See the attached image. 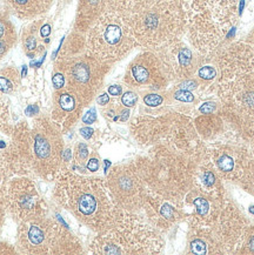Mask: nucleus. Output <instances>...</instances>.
<instances>
[{
	"instance_id": "f257e3e1",
	"label": "nucleus",
	"mask_w": 254,
	"mask_h": 255,
	"mask_svg": "<svg viewBox=\"0 0 254 255\" xmlns=\"http://www.w3.org/2000/svg\"><path fill=\"white\" fill-rule=\"evenodd\" d=\"M54 199L77 220L97 233L110 230L123 213L106 180L63 169L54 179Z\"/></svg>"
},
{
	"instance_id": "f03ea898",
	"label": "nucleus",
	"mask_w": 254,
	"mask_h": 255,
	"mask_svg": "<svg viewBox=\"0 0 254 255\" xmlns=\"http://www.w3.org/2000/svg\"><path fill=\"white\" fill-rule=\"evenodd\" d=\"M135 160L149 191L184 207L198 159L168 147L153 146L147 155Z\"/></svg>"
},
{
	"instance_id": "7ed1b4c3",
	"label": "nucleus",
	"mask_w": 254,
	"mask_h": 255,
	"mask_svg": "<svg viewBox=\"0 0 254 255\" xmlns=\"http://www.w3.org/2000/svg\"><path fill=\"white\" fill-rule=\"evenodd\" d=\"M129 19L136 44L155 51L180 40L185 31L180 0H142Z\"/></svg>"
},
{
	"instance_id": "20e7f679",
	"label": "nucleus",
	"mask_w": 254,
	"mask_h": 255,
	"mask_svg": "<svg viewBox=\"0 0 254 255\" xmlns=\"http://www.w3.org/2000/svg\"><path fill=\"white\" fill-rule=\"evenodd\" d=\"M164 250L160 232L146 218L124 211L110 230L98 233L91 243L90 253L99 255L159 254Z\"/></svg>"
},
{
	"instance_id": "39448f33",
	"label": "nucleus",
	"mask_w": 254,
	"mask_h": 255,
	"mask_svg": "<svg viewBox=\"0 0 254 255\" xmlns=\"http://www.w3.org/2000/svg\"><path fill=\"white\" fill-rule=\"evenodd\" d=\"M132 134L142 146H165L199 159L206 145L197 132L194 122L184 114L140 117L132 122Z\"/></svg>"
},
{
	"instance_id": "423d86ee",
	"label": "nucleus",
	"mask_w": 254,
	"mask_h": 255,
	"mask_svg": "<svg viewBox=\"0 0 254 255\" xmlns=\"http://www.w3.org/2000/svg\"><path fill=\"white\" fill-rule=\"evenodd\" d=\"M129 14L107 7L89 28L87 53L104 64L119 60L136 46Z\"/></svg>"
},
{
	"instance_id": "0eeeda50",
	"label": "nucleus",
	"mask_w": 254,
	"mask_h": 255,
	"mask_svg": "<svg viewBox=\"0 0 254 255\" xmlns=\"http://www.w3.org/2000/svg\"><path fill=\"white\" fill-rule=\"evenodd\" d=\"M18 250L28 255L81 254L79 240L53 219L41 217L20 222L17 238Z\"/></svg>"
},
{
	"instance_id": "6e6552de",
	"label": "nucleus",
	"mask_w": 254,
	"mask_h": 255,
	"mask_svg": "<svg viewBox=\"0 0 254 255\" xmlns=\"http://www.w3.org/2000/svg\"><path fill=\"white\" fill-rule=\"evenodd\" d=\"M213 88L227 113L245 129L250 142L254 133V66L218 72Z\"/></svg>"
},
{
	"instance_id": "1a4fd4ad",
	"label": "nucleus",
	"mask_w": 254,
	"mask_h": 255,
	"mask_svg": "<svg viewBox=\"0 0 254 255\" xmlns=\"http://www.w3.org/2000/svg\"><path fill=\"white\" fill-rule=\"evenodd\" d=\"M180 2L191 44L203 57L214 53L230 29L218 21L204 0H180Z\"/></svg>"
},
{
	"instance_id": "9d476101",
	"label": "nucleus",
	"mask_w": 254,
	"mask_h": 255,
	"mask_svg": "<svg viewBox=\"0 0 254 255\" xmlns=\"http://www.w3.org/2000/svg\"><path fill=\"white\" fill-rule=\"evenodd\" d=\"M57 124L38 120L31 129L33 175L52 181L63 171L64 142Z\"/></svg>"
},
{
	"instance_id": "9b49d317",
	"label": "nucleus",
	"mask_w": 254,
	"mask_h": 255,
	"mask_svg": "<svg viewBox=\"0 0 254 255\" xmlns=\"http://www.w3.org/2000/svg\"><path fill=\"white\" fill-rule=\"evenodd\" d=\"M106 185L120 209L133 213L142 211L148 187L136 160L112 167L107 175Z\"/></svg>"
},
{
	"instance_id": "f8f14e48",
	"label": "nucleus",
	"mask_w": 254,
	"mask_h": 255,
	"mask_svg": "<svg viewBox=\"0 0 254 255\" xmlns=\"http://www.w3.org/2000/svg\"><path fill=\"white\" fill-rule=\"evenodd\" d=\"M205 225L211 231L221 254H237L251 222L242 209L230 199H226Z\"/></svg>"
},
{
	"instance_id": "ddd939ff",
	"label": "nucleus",
	"mask_w": 254,
	"mask_h": 255,
	"mask_svg": "<svg viewBox=\"0 0 254 255\" xmlns=\"http://www.w3.org/2000/svg\"><path fill=\"white\" fill-rule=\"evenodd\" d=\"M206 155L224 181L237 182L252 159L253 153L238 141H218L206 145Z\"/></svg>"
},
{
	"instance_id": "4468645a",
	"label": "nucleus",
	"mask_w": 254,
	"mask_h": 255,
	"mask_svg": "<svg viewBox=\"0 0 254 255\" xmlns=\"http://www.w3.org/2000/svg\"><path fill=\"white\" fill-rule=\"evenodd\" d=\"M7 211L19 222L31 220L45 214L40 195L31 176H15L5 186Z\"/></svg>"
},
{
	"instance_id": "2eb2a0df",
	"label": "nucleus",
	"mask_w": 254,
	"mask_h": 255,
	"mask_svg": "<svg viewBox=\"0 0 254 255\" xmlns=\"http://www.w3.org/2000/svg\"><path fill=\"white\" fill-rule=\"evenodd\" d=\"M31 129L20 125L13 133L8 149L0 158V179L8 180L13 176L33 175Z\"/></svg>"
},
{
	"instance_id": "dca6fc26",
	"label": "nucleus",
	"mask_w": 254,
	"mask_h": 255,
	"mask_svg": "<svg viewBox=\"0 0 254 255\" xmlns=\"http://www.w3.org/2000/svg\"><path fill=\"white\" fill-rule=\"evenodd\" d=\"M105 65L89 53L85 58L72 61L65 68L64 73L70 79V92L76 94L85 104L89 103L100 87Z\"/></svg>"
},
{
	"instance_id": "f3484780",
	"label": "nucleus",
	"mask_w": 254,
	"mask_h": 255,
	"mask_svg": "<svg viewBox=\"0 0 254 255\" xmlns=\"http://www.w3.org/2000/svg\"><path fill=\"white\" fill-rule=\"evenodd\" d=\"M166 78L159 58L152 52L138 55L128 66L125 83L132 87H148L160 90L166 85Z\"/></svg>"
},
{
	"instance_id": "a211bd4d",
	"label": "nucleus",
	"mask_w": 254,
	"mask_h": 255,
	"mask_svg": "<svg viewBox=\"0 0 254 255\" xmlns=\"http://www.w3.org/2000/svg\"><path fill=\"white\" fill-rule=\"evenodd\" d=\"M162 71L167 79L187 80L197 71V60L190 47L179 40L160 50Z\"/></svg>"
},
{
	"instance_id": "6ab92c4d",
	"label": "nucleus",
	"mask_w": 254,
	"mask_h": 255,
	"mask_svg": "<svg viewBox=\"0 0 254 255\" xmlns=\"http://www.w3.org/2000/svg\"><path fill=\"white\" fill-rule=\"evenodd\" d=\"M142 211L145 212L146 220L159 232L168 231L182 218L186 217L182 206L174 204L149 189Z\"/></svg>"
},
{
	"instance_id": "aec40b11",
	"label": "nucleus",
	"mask_w": 254,
	"mask_h": 255,
	"mask_svg": "<svg viewBox=\"0 0 254 255\" xmlns=\"http://www.w3.org/2000/svg\"><path fill=\"white\" fill-rule=\"evenodd\" d=\"M192 189L210 198L217 204H224V201L227 199L224 187V180L221 179L219 173L212 165L206 155V152L195 163Z\"/></svg>"
},
{
	"instance_id": "412c9836",
	"label": "nucleus",
	"mask_w": 254,
	"mask_h": 255,
	"mask_svg": "<svg viewBox=\"0 0 254 255\" xmlns=\"http://www.w3.org/2000/svg\"><path fill=\"white\" fill-rule=\"evenodd\" d=\"M188 252L195 255L221 254L219 246L206 225L191 227L188 234Z\"/></svg>"
},
{
	"instance_id": "4be33fe9",
	"label": "nucleus",
	"mask_w": 254,
	"mask_h": 255,
	"mask_svg": "<svg viewBox=\"0 0 254 255\" xmlns=\"http://www.w3.org/2000/svg\"><path fill=\"white\" fill-rule=\"evenodd\" d=\"M218 19V21L226 28H231L237 20L242 0H204Z\"/></svg>"
},
{
	"instance_id": "5701e85b",
	"label": "nucleus",
	"mask_w": 254,
	"mask_h": 255,
	"mask_svg": "<svg viewBox=\"0 0 254 255\" xmlns=\"http://www.w3.org/2000/svg\"><path fill=\"white\" fill-rule=\"evenodd\" d=\"M107 8V0H81L78 24L89 29Z\"/></svg>"
},
{
	"instance_id": "b1692460",
	"label": "nucleus",
	"mask_w": 254,
	"mask_h": 255,
	"mask_svg": "<svg viewBox=\"0 0 254 255\" xmlns=\"http://www.w3.org/2000/svg\"><path fill=\"white\" fill-rule=\"evenodd\" d=\"M48 1L50 0H8L9 5L21 17H30L42 12Z\"/></svg>"
},
{
	"instance_id": "393cba45",
	"label": "nucleus",
	"mask_w": 254,
	"mask_h": 255,
	"mask_svg": "<svg viewBox=\"0 0 254 255\" xmlns=\"http://www.w3.org/2000/svg\"><path fill=\"white\" fill-rule=\"evenodd\" d=\"M14 40L15 33L12 22L0 13V59L9 51Z\"/></svg>"
},
{
	"instance_id": "a878e982",
	"label": "nucleus",
	"mask_w": 254,
	"mask_h": 255,
	"mask_svg": "<svg viewBox=\"0 0 254 255\" xmlns=\"http://www.w3.org/2000/svg\"><path fill=\"white\" fill-rule=\"evenodd\" d=\"M237 184L239 185L244 191L254 197V155L252 156V159L250 160L245 172H244L243 176L239 179V181H238Z\"/></svg>"
},
{
	"instance_id": "bb28decb",
	"label": "nucleus",
	"mask_w": 254,
	"mask_h": 255,
	"mask_svg": "<svg viewBox=\"0 0 254 255\" xmlns=\"http://www.w3.org/2000/svg\"><path fill=\"white\" fill-rule=\"evenodd\" d=\"M237 254H254V226L250 225L247 228L245 237L243 239V243L240 245L239 250H238Z\"/></svg>"
},
{
	"instance_id": "cd10ccee",
	"label": "nucleus",
	"mask_w": 254,
	"mask_h": 255,
	"mask_svg": "<svg viewBox=\"0 0 254 255\" xmlns=\"http://www.w3.org/2000/svg\"><path fill=\"white\" fill-rule=\"evenodd\" d=\"M142 0H107V7H112L120 11L131 13L132 9L136 7Z\"/></svg>"
},
{
	"instance_id": "c85d7f7f",
	"label": "nucleus",
	"mask_w": 254,
	"mask_h": 255,
	"mask_svg": "<svg viewBox=\"0 0 254 255\" xmlns=\"http://www.w3.org/2000/svg\"><path fill=\"white\" fill-rule=\"evenodd\" d=\"M89 158V148L85 143H78L74 151V162L78 168H83L86 166V160Z\"/></svg>"
},
{
	"instance_id": "c756f323",
	"label": "nucleus",
	"mask_w": 254,
	"mask_h": 255,
	"mask_svg": "<svg viewBox=\"0 0 254 255\" xmlns=\"http://www.w3.org/2000/svg\"><path fill=\"white\" fill-rule=\"evenodd\" d=\"M218 77V70L213 66L204 65L198 70V78L204 81H212Z\"/></svg>"
},
{
	"instance_id": "7c9ffc66",
	"label": "nucleus",
	"mask_w": 254,
	"mask_h": 255,
	"mask_svg": "<svg viewBox=\"0 0 254 255\" xmlns=\"http://www.w3.org/2000/svg\"><path fill=\"white\" fill-rule=\"evenodd\" d=\"M7 212V202H6V193L4 186H0V226L5 219V214Z\"/></svg>"
},
{
	"instance_id": "2f4dec72",
	"label": "nucleus",
	"mask_w": 254,
	"mask_h": 255,
	"mask_svg": "<svg viewBox=\"0 0 254 255\" xmlns=\"http://www.w3.org/2000/svg\"><path fill=\"white\" fill-rule=\"evenodd\" d=\"M162 99L161 96H159V94H154V93H151V94H147V96H145L144 98V103L145 105H147L149 107H157L159 105L162 104Z\"/></svg>"
},
{
	"instance_id": "473e14b6",
	"label": "nucleus",
	"mask_w": 254,
	"mask_h": 255,
	"mask_svg": "<svg viewBox=\"0 0 254 255\" xmlns=\"http://www.w3.org/2000/svg\"><path fill=\"white\" fill-rule=\"evenodd\" d=\"M136 101H138V96L134 92H131V91L126 92L122 97V104L125 107H133L136 104Z\"/></svg>"
},
{
	"instance_id": "72a5a7b5",
	"label": "nucleus",
	"mask_w": 254,
	"mask_h": 255,
	"mask_svg": "<svg viewBox=\"0 0 254 255\" xmlns=\"http://www.w3.org/2000/svg\"><path fill=\"white\" fill-rule=\"evenodd\" d=\"M174 99L182 101V103H192V101L194 100V96L190 92V91L180 90L174 93Z\"/></svg>"
},
{
	"instance_id": "f704fd0d",
	"label": "nucleus",
	"mask_w": 254,
	"mask_h": 255,
	"mask_svg": "<svg viewBox=\"0 0 254 255\" xmlns=\"http://www.w3.org/2000/svg\"><path fill=\"white\" fill-rule=\"evenodd\" d=\"M52 83H53V86L55 90H60V88H63L65 86V83H66V77H65V74L61 73V72H58V73L53 74Z\"/></svg>"
},
{
	"instance_id": "c9c22d12",
	"label": "nucleus",
	"mask_w": 254,
	"mask_h": 255,
	"mask_svg": "<svg viewBox=\"0 0 254 255\" xmlns=\"http://www.w3.org/2000/svg\"><path fill=\"white\" fill-rule=\"evenodd\" d=\"M13 88H14V86H13V83L8 79V78L0 77V91H1V92L8 93L11 92Z\"/></svg>"
},
{
	"instance_id": "e433bc0d",
	"label": "nucleus",
	"mask_w": 254,
	"mask_h": 255,
	"mask_svg": "<svg viewBox=\"0 0 254 255\" xmlns=\"http://www.w3.org/2000/svg\"><path fill=\"white\" fill-rule=\"evenodd\" d=\"M97 119V113H96V110H90L89 112H87L85 116L83 117V122L85 124H92L96 122Z\"/></svg>"
},
{
	"instance_id": "4c0bfd02",
	"label": "nucleus",
	"mask_w": 254,
	"mask_h": 255,
	"mask_svg": "<svg viewBox=\"0 0 254 255\" xmlns=\"http://www.w3.org/2000/svg\"><path fill=\"white\" fill-rule=\"evenodd\" d=\"M25 47L27 48V51H34L35 47H37V39H35L33 35L26 38L25 39Z\"/></svg>"
},
{
	"instance_id": "58836bf2",
	"label": "nucleus",
	"mask_w": 254,
	"mask_h": 255,
	"mask_svg": "<svg viewBox=\"0 0 254 255\" xmlns=\"http://www.w3.org/2000/svg\"><path fill=\"white\" fill-rule=\"evenodd\" d=\"M86 168L89 169L90 172H97L99 169V160L96 158L90 159L86 163Z\"/></svg>"
},
{
	"instance_id": "ea45409f",
	"label": "nucleus",
	"mask_w": 254,
	"mask_h": 255,
	"mask_svg": "<svg viewBox=\"0 0 254 255\" xmlns=\"http://www.w3.org/2000/svg\"><path fill=\"white\" fill-rule=\"evenodd\" d=\"M122 92H123V88L120 87V86H118V85H113V86H111L109 88V93L111 94V96H113V97L120 96V94H122Z\"/></svg>"
},
{
	"instance_id": "a19ab883",
	"label": "nucleus",
	"mask_w": 254,
	"mask_h": 255,
	"mask_svg": "<svg viewBox=\"0 0 254 255\" xmlns=\"http://www.w3.org/2000/svg\"><path fill=\"white\" fill-rule=\"evenodd\" d=\"M97 103L99 104L100 106H105V105H107V104L110 103V97H109V94L104 93V94H102V96L98 97Z\"/></svg>"
},
{
	"instance_id": "79ce46f5",
	"label": "nucleus",
	"mask_w": 254,
	"mask_h": 255,
	"mask_svg": "<svg viewBox=\"0 0 254 255\" xmlns=\"http://www.w3.org/2000/svg\"><path fill=\"white\" fill-rule=\"evenodd\" d=\"M94 130L92 128H90V127H84V128L80 129V134L84 136L85 139H90L91 136L93 135Z\"/></svg>"
},
{
	"instance_id": "37998d69",
	"label": "nucleus",
	"mask_w": 254,
	"mask_h": 255,
	"mask_svg": "<svg viewBox=\"0 0 254 255\" xmlns=\"http://www.w3.org/2000/svg\"><path fill=\"white\" fill-rule=\"evenodd\" d=\"M51 27L48 25H45L41 27V35L42 37H48V34L51 33Z\"/></svg>"
},
{
	"instance_id": "c03bdc74",
	"label": "nucleus",
	"mask_w": 254,
	"mask_h": 255,
	"mask_svg": "<svg viewBox=\"0 0 254 255\" xmlns=\"http://www.w3.org/2000/svg\"><path fill=\"white\" fill-rule=\"evenodd\" d=\"M38 112V109L35 106H28L27 110H26V113L28 114V116H33Z\"/></svg>"
},
{
	"instance_id": "a18cd8bd",
	"label": "nucleus",
	"mask_w": 254,
	"mask_h": 255,
	"mask_svg": "<svg viewBox=\"0 0 254 255\" xmlns=\"http://www.w3.org/2000/svg\"><path fill=\"white\" fill-rule=\"evenodd\" d=\"M246 40L249 41V42H251V44H252V45H254V27H253L252 31H251V33L249 34V37H247Z\"/></svg>"
},
{
	"instance_id": "49530a36",
	"label": "nucleus",
	"mask_w": 254,
	"mask_h": 255,
	"mask_svg": "<svg viewBox=\"0 0 254 255\" xmlns=\"http://www.w3.org/2000/svg\"><path fill=\"white\" fill-rule=\"evenodd\" d=\"M250 145H251V151H252L253 155H254V133L252 135V139H251V141H250Z\"/></svg>"
}]
</instances>
